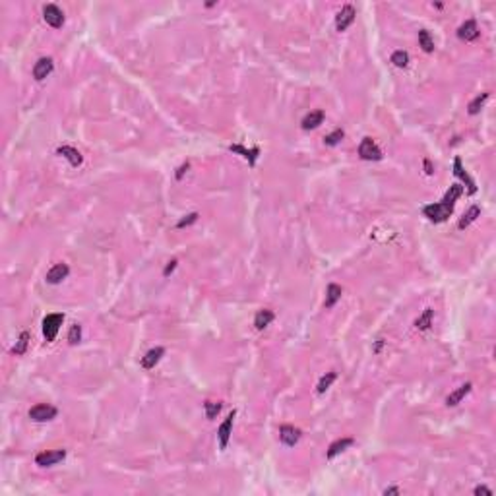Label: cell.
Instances as JSON below:
<instances>
[{
	"label": "cell",
	"mask_w": 496,
	"mask_h": 496,
	"mask_svg": "<svg viewBox=\"0 0 496 496\" xmlns=\"http://www.w3.org/2000/svg\"><path fill=\"white\" fill-rule=\"evenodd\" d=\"M452 211H454V206L444 204V202L428 204V206L422 208L424 217H428V221H432V223H442V221H446L448 217L452 215Z\"/></svg>",
	"instance_id": "1"
},
{
	"label": "cell",
	"mask_w": 496,
	"mask_h": 496,
	"mask_svg": "<svg viewBox=\"0 0 496 496\" xmlns=\"http://www.w3.org/2000/svg\"><path fill=\"white\" fill-rule=\"evenodd\" d=\"M62 322H64V314H47L43 320V335L47 341H54V337L60 330Z\"/></svg>",
	"instance_id": "2"
},
{
	"label": "cell",
	"mask_w": 496,
	"mask_h": 496,
	"mask_svg": "<svg viewBox=\"0 0 496 496\" xmlns=\"http://www.w3.org/2000/svg\"><path fill=\"white\" fill-rule=\"evenodd\" d=\"M359 155L360 159H364V161H380L382 159V151L374 144L372 138H362V142L359 146Z\"/></svg>",
	"instance_id": "3"
},
{
	"label": "cell",
	"mask_w": 496,
	"mask_h": 496,
	"mask_svg": "<svg viewBox=\"0 0 496 496\" xmlns=\"http://www.w3.org/2000/svg\"><path fill=\"white\" fill-rule=\"evenodd\" d=\"M56 413H58L56 407H52L49 403H39V405L29 409V419L35 422H47L52 421L56 417Z\"/></svg>",
	"instance_id": "4"
},
{
	"label": "cell",
	"mask_w": 496,
	"mask_h": 496,
	"mask_svg": "<svg viewBox=\"0 0 496 496\" xmlns=\"http://www.w3.org/2000/svg\"><path fill=\"white\" fill-rule=\"evenodd\" d=\"M43 18H45V22H47L50 27H54V29L62 27V24H64V12H62L56 4H45V8H43Z\"/></svg>",
	"instance_id": "5"
},
{
	"label": "cell",
	"mask_w": 496,
	"mask_h": 496,
	"mask_svg": "<svg viewBox=\"0 0 496 496\" xmlns=\"http://www.w3.org/2000/svg\"><path fill=\"white\" fill-rule=\"evenodd\" d=\"M355 16H357L355 8H353L351 4H345V6L337 12V16H335V29H337V31H345L349 25L355 22Z\"/></svg>",
	"instance_id": "6"
},
{
	"label": "cell",
	"mask_w": 496,
	"mask_h": 496,
	"mask_svg": "<svg viewBox=\"0 0 496 496\" xmlns=\"http://www.w3.org/2000/svg\"><path fill=\"white\" fill-rule=\"evenodd\" d=\"M68 273H70L68 264L60 262V264H54L50 268L49 272H47V275H45V279H47V283H50V285H58V283H62L68 277Z\"/></svg>",
	"instance_id": "7"
},
{
	"label": "cell",
	"mask_w": 496,
	"mask_h": 496,
	"mask_svg": "<svg viewBox=\"0 0 496 496\" xmlns=\"http://www.w3.org/2000/svg\"><path fill=\"white\" fill-rule=\"evenodd\" d=\"M66 458V452L64 450H52V452H41L35 458V463L39 467H50V465H56L58 461Z\"/></svg>",
	"instance_id": "8"
},
{
	"label": "cell",
	"mask_w": 496,
	"mask_h": 496,
	"mask_svg": "<svg viewBox=\"0 0 496 496\" xmlns=\"http://www.w3.org/2000/svg\"><path fill=\"white\" fill-rule=\"evenodd\" d=\"M233 421H235V411H231V413L227 415V419L221 422V426H219V430H217V438H219V446H221V450H225L227 444H229L231 430H233Z\"/></svg>",
	"instance_id": "9"
},
{
	"label": "cell",
	"mask_w": 496,
	"mask_h": 496,
	"mask_svg": "<svg viewBox=\"0 0 496 496\" xmlns=\"http://www.w3.org/2000/svg\"><path fill=\"white\" fill-rule=\"evenodd\" d=\"M300 430L295 428V426H291V424H283L281 428H279V440L285 444V446H295L298 440H300Z\"/></svg>",
	"instance_id": "10"
},
{
	"label": "cell",
	"mask_w": 496,
	"mask_h": 496,
	"mask_svg": "<svg viewBox=\"0 0 496 496\" xmlns=\"http://www.w3.org/2000/svg\"><path fill=\"white\" fill-rule=\"evenodd\" d=\"M458 37L461 39V41H475V39L479 37V27H477V22H475V20H467L465 24L459 25Z\"/></svg>",
	"instance_id": "11"
},
{
	"label": "cell",
	"mask_w": 496,
	"mask_h": 496,
	"mask_svg": "<svg viewBox=\"0 0 496 496\" xmlns=\"http://www.w3.org/2000/svg\"><path fill=\"white\" fill-rule=\"evenodd\" d=\"M56 155H60V157H64V159H68L72 167H80V165L84 163L82 153H80L78 149L70 148V146H60V148L56 149Z\"/></svg>",
	"instance_id": "12"
},
{
	"label": "cell",
	"mask_w": 496,
	"mask_h": 496,
	"mask_svg": "<svg viewBox=\"0 0 496 496\" xmlns=\"http://www.w3.org/2000/svg\"><path fill=\"white\" fill-rule=\"evenodd\" d=\"M52 68H54V64H52V58H39L35 62V66H33V78L41 82V80H45L47 76L52 72Z\"/></svg>",
	"instance_id": "13"
},
{
	"label": "cell",
	"mask_w": 496,
	"mask_h": 496,
	"mask_svg": "<svg viewBox=\"0 0 496 496\" xmlns=\"http://www.w3.org/2000/svg\"><path fill=\"white\" fill-rule=\"evenodd\" d=\"M454 174L465 182L467 190H469V194H475V192H477V186H475V182H473L471 176L465 173V169H463V165H461V159H459V157L454 159Z\"/></svg>",
	"instance_id": "14"
},
{
	"label": "cell",
	"mask_w": 496,
	"mask_h": 496,
	"mask_svg": "<svg viewBox=\"0 0 496 496\" xmlns=\"http://www.w3.org/2000/svg\"><path fill=\"white\" fill-rule=\"evenodd\" d=\"M163 355H165V349H163V347L149 349L148 353H146V355L142 357V366H144V368H148V370H149V368H153V366H155V364H157V362L161 360Z\"/></svg>",
	"instance_id": "15"
},
{
	"label": "cell",
	"mask_w": 496,
	"mask_h": 496,
	"mask_svg": "<svg viewBox=\"0 0 496 496\" xmlns=\"http://www.w3.org/2000/svg\"><path fill=\"white\" fill-rule=\"evenodd\" d=\"M469 392H471V384H469V382L463 386H459L456 392H452V394L446 397V405L448 407H456L458 403H461V399L467 396Z\"/></svg>",
	"instance_id": "16"
},
{
	"label": "cell",
	"mask_w": 496,
	"mask_h": 496,
	"mask_svg": "<svg viewBox=\"0 0 496 496\" xmlns=\"http://www.w3.org/2000/svg\"><path fill=\"white\" fill-rule=\"evenodd\" d=\"M341 295H343V289H341L339 285H335V283H330L328 289H326V300H324V306H326V308H332V306H335V302L341 298Z\"/></svg>",
	"instance_id": "17"
},
{
	"label": "cell",
	"mask_w": 496,
	"mask_h": 496,
	"mask_svg": "<svg viewBox=\"0 0 496 496\" xmlns=\"http://www.w3.org/2000/svg\"><path fill=\"white\" fill-rule=\"evenodd\" d=\"M353 442H355L353 438H339V440H335L334 444L328 448V454H326L328 459H334L335 456H339L341 452H345L349 446H353Z\"/></svg>",
	"instance_id": "18"
},
{
	"label": "cell",
	"mask_w": 496,
	"mask_h": 496,
	"mask_svg": "<svg viewBox=\"0 0 496 496\" xmlns=\"http://www.w3.org/2000/svg\"><path fill=\"white\" fill-rule=\"evenodd\" d=\"M324 122V111H310L304 118H302V128L304 130H312L316 126H320Z\"/></svg>",
	"instance_id": "19"
},
{
	"label": "cell",
	"mask_w": 496,
	"mask_h": 496,
	"mask_svg": "<svg viewBox=\"0 0 496 496\" xmlns=\"http://www.w3.org/2000/svg\"><path fill=\"white\" fill-rule=\"evenodd\" d=\"M273 318H275V314H273L272 310H268V308L260 310V312L256 314V318H254V326H256V330H264V328H268V326L273 322Z\"/></svg>",
	"instance_id": "20"
},
{
	"label": "cell",
	"mask_w": 496,
	"mask_h": 496,
	"mask_svg": "<svg viewBox=\"0 0 496 496\" xmlns=\"http://www.w3.org/2000/svg\"><path fill=\"white\" fill-rule=\"evenodd\" d=\"M479 215H481V208H479V206H471L469 210L463 213V217L459 219L458 227H459V229H465V227H469V225H471L473 221H475V219L479 217Z\"/></svg>",
	"instance_id": "21"
},
{
	"label": "cell",
	"mask_w": 496,
	"mask_h": 496,
	"mask_svg": "<svg viewBox=\"0 0 496 496\" xmlns=\"http://www.w3.org/2000/svg\"><path fill=\"white\" fill-rule=\"evenodd\" d=\"M229 149H231L233 153H240L244 159H248L250 165H254V163H256V157H258V153H260V149L258 148L246 149V148H242V146H231Z\"/></svg>",
	"instance_id": "22"
},
{
	"label": "cell",
	"mask_w": 496,
	"mask_h": 496,
	"mask_svg": "<svg viewBox=\"0 0 496 496\" xmlns=\"http://www.w3.org/2000/svg\"><path fill=\"white\" fill-rule=\"evenodd\" d=\"M432 316H434V310L426 308L421 316L415 320V328H417V330H428V328L432 326Z\"/></svg>",
	"instance_id": "23"
},
{
	"label": "cell",
	"mask_w": 496,
	"mask_h": 496,
	"mask_svg": "<svg viewBox=\"0 0 496 496\" xmlns=\"http://www.w3.org/2000/svg\"><path fill=\"white\" fill-rule=\"evenodd\" d=\"M461 194H463V186L461 184H452L450 188H448L446 194H444L442 202H444V204H450V206H454V204H456V200H458Z\"/></svg>",
	"instance_id": "24"
},
{
	"label": "cell",
	"mask_w": 496,
	"mask_h": 496,
	"mask_svg": "<svg viewBox=\"0 0 496 496\" xmlns=\"http://www.w3.org/2000/svg\"><path fill=\"white\" fill-rule=\"evenodd\" d=\"M419 45L422 47L424 52H432L434 50V41L426 29H421V31H419Z\"/></svg>",
	"instance_id": "25"
},
{
	"label": "cell",
	"mask_w": 496,
	"mask_h": 496,
	"mask_svg": "<svg viewBox=\"0 0 496 496\" xmlns=\"http://www.w3.org/2000/svg\"><path fill=\"white\" fill-rule=\"evenodd\" d=\"M335 378H337V374L334 370L326 372L322 378H320V382H318V394H324L326 390H330V386L334 384Z\"/></svg>",
	"instance_id": "26"
},
{
	"label": "cell",
	"mask_w": 496,
	"mask_h": 496,
	"mask_svg": "<svg viewBox=\"0 0 496 496\" xmlns=\"http://www.w3.org/2000/svg\"><path fill=\"white\" fill-rule=\"evenodd\" d=\"M27 343H29V332H22V335L18 337V343L14 345V355H24L27 351Z\"/></svg>",
	"instance_id": "27"
},
{
	"label": "cell",
	"mask_w": 496,
	"mask_h": 496,
	"mask_svg": "<svg viewBox=\"0 0 496 496\" xmlns=\"http://www.w3.org/2000/svg\"><path fill=\"white\" fill-rule=\"evenodd\" d=\"M488 99V93H481V95H477L475 99L469 103V114H477V112L481 111L484 107V103Z\"/></svg>",
	"instance_id": "28"
},
{
	"label": "cell",
	"mask_w": 496,
	"mask_h": 496,
	"mask_svg": "<svg viewBox=\"0 0 496 496\" xmlns=\"http://www.w3.org/2000/svg\"><path fill=\"white\" fill-rule=\"evenodd\" d=\"M392 62L396 64L397 68H405V66L409 64V54H407V50H396V52L392 54Z\"/></svg>",
	"instance_id": "29"
},
{
	"label": "cell",
	"mask_w": 496,
	"mask_h": 496,
	"mask_svg": "<svg viewBox=\"0 0 496 496\" xmlns=\"http://www.w3.org/2000/svg\"><path fill=\"white\" fill-rule=\"evenodd\" d=\"M221 407H223V405H221L219 401H206V403H204V409H206L208 419H215V417L219 415Z\"/></svg>",
	"instance_id": "30"
},
{
	"label": "cell",
	"mask_w": 496,
	"mask_h": 496,
	"mask_svg": "<svg viewBox=\"0 0 496 496\" xmlns=\"http://www.w3.org/2000/svg\"><path fill=\"white\" fill-rule=\"evenodd\" d=\"M80 339H82V326H80V324H72V328H70V332H68V341H70V345L80 343Z\"/></svg>",
	"instance_id": "31"
},
{
	"label": "cell",
	"mask_w": 496,
	"mask_h": 496,
	"mask_svg": "<svg viewBox=\"0 0 496 496\" xmlns=\"http://www.w3.org/2000/svg\"><path fill=\"white\" fill-rule=\"evenodd\" d=\"M341 140H343V130L337 128V130H334L332 134H328V136L324 138V144H326V146H335V144H339Z\"/></svg>",
	"instance_id": "32"
},
{
	"label": "cell",
	"mask_w": 496,
	"mask_h": 496,
	"mask_svg": "<svg viewBox=\"0 0 496 496\" xmlns=\"http://www.w3.org/2000/svg\"><path fill=\"white\" fill-rule=\"evenodd\" d=\"M196 221H198V213H190V215H186L184 219H180V221L176 223V227L182 229L186 225H192V223H196Z\"/></svg>",
	"instance_id": "33"
},
{
	"label": "cell",
	"mask_w": 496,
	"mask_h": 496,
	"mask_svg": "<svg viewBox=\"0 0 496 496\" xmlns=\"http://www.w3.org/2000/svg\"><path fill=\"white\" fill-rule=\"evenodd\" d=\"M475 494H477V496H479V494L492 496V490H490V488H486V486H477V488H475Z\"/></svg>",
	"instance_id": "34"
},
{
	"label": "cell",
	"mask_w": 496,
	"mask_h": 496,
	"mask_svg": "<svg viewBox=\"0 0 496 496\" xmlns=\"http://www.w3.org/2000/svg\"><path fill=\"white\" fill-rule=\"evenodd\" d=\"M174 268H176V260H171V262H169V266H167V268H165V272H163V275H165V277H167V275H169V273L173 272Z\"/></svg>",
	"instance_id": "35"
},
{
	"label": "cell",
	"mask_w": 496,
	"mask_h": 496,
	"mask_svg": "<svg viewBox=\"0 0 496 496\" xmlns=\"http://www.w3.org/2000/svg\"><path fill=\"white\" fill-rule=\"evenodd\" d=\"M384 494L388 496V494H401V490L399 488H396V486H390V488H386L384 490Z\"/></svg>",
	"instance_id": "36"
},
{
	"label": "cell",
	"mask_w": 496,
	"mask_h": 496,
	"mask_svg": "<svg viewBox=\"0 0 496 496\" xmlns=\"http://www.w3.org/2000/svg\"><path fill=\"white\" fill-rule=\"evenodd\" d=\"M184 171H188V163H186V165H182V167L178 169V173H176V178H182V174H184Z\"/></svg>",
	"instance_id": "37"
},
{
	"label": "cell",
	"mask_w": 496,
	"mask_h": 496,
	"mask_svg": "<svg viewBox=\"0 0 496 496\" xmlns=\"http://www.w3.org/2000/svg\"><path fill=\"white\" fill-rule=\"evenodd\" d=\"M424 167H426V173H428V174H432V169H430V161H428V159L424 161Z\"/></svg>",
	"instance_id": "38"
}]
</instances>
